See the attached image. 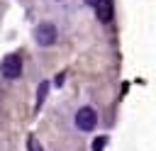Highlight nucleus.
Returning a JSON list of instances; mask_svg holds the SVG:
<instances>
[{
  "instance_id": "1",
  "label": "nucleus",
  "mask_w": 156,
  "mask_h": 151,
  "mask_svg": "<svg viewBox=\"0 0 156 151\" xmlns=\"http://www.w3.org/2000/svg\"><path fill=\"white\" fill-rule=\"evenodd\" d=\"M0 71H2L5 78H20V73H22V58L17 54H7L2 58V63H0Z\"/></svg>"
},
{
  "instance_id": "2",
  "label": "nucleus",
  "mask_w": 156,
  "mask_h": 151,
  "mask_svg": "<svg viewBox=\"0 0 156 151\" xmlns=\"http://www.w3.org/2000/svg\"><path fill=\"white\" fill-rule=\"evenodd\" d=\"M34 39H37L41 46L54 44V39H56V27H54V24H49V22L39 24V27H37V32H34Z\"/></svg>"
},
{
  "instance_id": "3",
  "label": "nucleus",
  "mask_w": 156,
  "mask_h": 151,
  "mask_svg": "<svg viewBox=\"0 0 156 151\" xmlns=\"http://www.w3.org/2000/svg\"><path fill=\"white\" fill-rule=\"evenodd\" d=\"M95 112L90 110V107H80L78 110V114H76V124L80 127V129H85V132H90L93 127H95Z\"/></svg>"
},
{
  "instance_id": "4",
  "label": "nucleus",
  "mask_w": 156,
  "mask_h": 151,
  "mask_svg": "<svg viewBox=\"0 0 156 151\" xmlns=\"http://www.w3.org/2000/svg\"><path fill=\"white\" fill-rule=\"evenodd\" d=\"M98 17H100V22H110V17H112V0H102L98 7Z\"/></svg>"
},
{
  "instance_id": "5",
  "label": "nucleus",
  "mask_w": 156,
  "mask_h": 151,
  "mask_svg": "<svg viewBox=\"0 0 156 151\" xmlns=\"http://www.w3.org/2000/svg\"><path fill=\"white\" fill-rule=\"evenodd\" d=\"M46 90H49V83H41V85H39V93H37V107H41V102H44V95H46Z\"/></svg>"
},
{
  "instance_id": "6",
  "label": "nucleus",
  "mask_w": 156,
  "mask_h": 151,
  "mask_svg": "<svg viewBox=\"0 0 156 151\" xmlns=\"http://www.w3.org/2000/svg\"><path fill=\"white\" fill-rule=\"evenodd\" d=\"M102 146H105V139H95L93 141V151H102Z\"/></svg>"
},
{
  "instance_id": "7",
  "label": "nucleus",
  "mask_w": 156,
  "mask_h": 151,
  "mask_svg": "<svg viewBox=\"0 0 156 151\" xmlns=\"http://www.w3.org/2000/svg\"><path fill=\"white\" fill-rule=\"evenodd\" d=\"M29 146H32V151H41V149H37V141L34 139H29Z\"/></svg>"
},
{
  "instance_id": "8",
  "label": "nucleus",
  "mask_w": 156,
  "mask_h": 151,
  "mask_svg": "<svg viewBox=\"0 0 156 151\" xmlns=\"http://www.w3.org/2000/svg\"><path fill=\"white\" fill-rule=\"evenodd\" d=\"M85 2H88V5H95V7H98V5L102 2V0H85Z\"/></svg>"
}]
</instances>
